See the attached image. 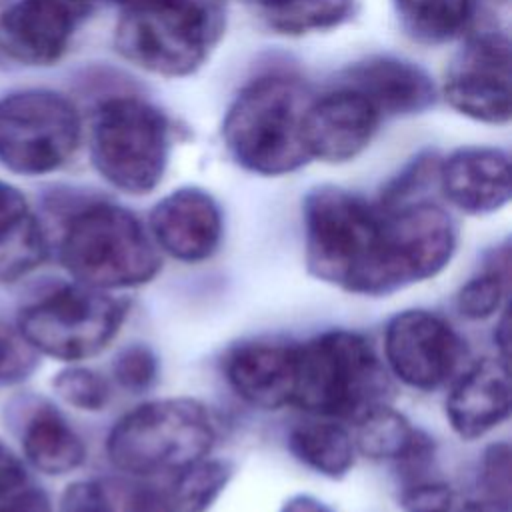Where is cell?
<instances>
[{
    "label": "cell",
    "mask_w": 512,
    "mask_h": 512,
    "mask_svg": "<svg viewBox=\"0 0 512 512\" xmlns=\"http://www.w3.org/2000/svg\"><path fill=\"white\" fill-rule=\"evenodd\" d=\"M308 272L344 292L360 296L392 294L382 210L338 188L318 186L302 204Z\"/></svg>",
    "instance_id": "cell-1"
},
{
    "label": "cell",
    "mask_w": 512,
    "mask_h": 512,
    "mask_svg": "<svg viewBox=\"0 0 512 512\" xmlns=\"http://www.w3.org/2000/svg\"><path fill=\"white\" fill-rule=\"evenodd\" d=\"M312 96L292 76L266 74L246 84L222 122V140L244 170L284 176L310 162L304 114Z\"/></svg>",
    "instance_id": "cell-2"
},
{
    "label": "cell",
    "mask_w": 512,
    "mask_h": 512,
    "mask_svg": "<svg viewBox=\"0 0 512 512\" xmlns=\"http://www.w3.org/2000/svg\"><path fill=\"white\" fill-rule=\"evenodd\" d=\"M224 24V0H134L122 6L114 46L146 72L182 78L208 60Z\"/></svg>",
    "instance_id": "cell-3"
},
{
    "label": "cell",
    "mask_w": 512,
    "mask_h": 512,
    "mask_svg": "<svg viewBox=\"0 0 512 512\" xmlns=\"http://www.w3.org/2000/svg\"><path fill=\"white\" fill-rule=\"evenodd\" d=\"M388 374L370 342L350 330H328L294 348L292 406L322 418L358 420L388 404Z\"/></svg>",
    "instance_id": "cell-4"
},
{
    "label": "cell",
    "mask_w": 512,
    "mask_h": 512,
    "mask_svg": "<svg viewBox=\"0 0 512 512\" xmlns=\"http://www.w3.org/2000/svg\"><path fill=\"white\" fill-rule=\"evenodd\" d=\"M216 442L210 410L194 398H158L124 414L106 438L110 462L128 474L178 472L208 456Z\"/></svg>",
    "instance_id": "cell-5"
},
{
    "label": "cell",
    "mask_w": 512,
    "mask_h": 512,
    "mask_svg": "<svg viewBox=\"0 0 512 512\" xmlns=\"http://www.w3.org/2000/svg\"><path fill=\"white\" fill-rule=\"evenodd\" d=\"M60 256L78 284L104 292L142 286L162 266L142 222L108 202L92 204L70 220Z\"/></svg>",
    "instance_id": "cell-6"
},
{
    "label": "cell",
    "mask_w": 512,
    "mask_h": 512,
    "mask_svg": "<svg viewBox=\"0 0 512 512\" xmlns=\"http://www.w3.org/2000/svg\"><path fill=\"white\" fill-rule=\"evenodd\" d=\"M90 154L108 184L134 196L148 194L160 184L168 166V118L138 96L108 98L92 124Z\"/></svg>",
    "instance_id": "cell-7"
},
{
    "label": "cell",
    "mask_w": 512,
    "mask_h": 512,
    "mask_svg": "<svg viewBox=\"0 0 512 512\" xmlns=\"http://www.w3.org/2000/svg\"><path fill=\"white\" fill-rule=\"evenodd\" d=\"M80 142L74 104L52 90H20L0 98V164L24 176L64 166Z\"/></svg>",
    "instance_id": "cell-8"
},
{
    "label": "cell",
    "mask_w": 512,
    "mask_h": 512,
    "mask_svg": "<svg viewBox=\"0 0 512 512\" xmlns=\"http://www.w3.org/2000/svg\"><path fill=\"white\" fill-rule=\"evenodd\" d=\"M124 318L122 300L76 284L22 310L18 330L36 352L74 362L102 352L118 334Z\"/></svg>",
    "instance_id": "cell-9"
},
{
    "label": "cell",
    "mask_w": 512,
    "mask_h": 512,
    "mask_svg": "<svg viewBox=\"0 0 512 512\" xmlns=\"http://www.w3.org/2000/svg\"><path fill=\"white\" fill-rule=\"evenodd\" d=\"M442 94L450 108L476 122L504 126L512 116V56L502 32H482L454 54Z\"/></svg>",
    "instance_id": "cell-10"
},
{
    "label": "cell",
    "mask_w": 512,
    "mask_h": 512,
    "mask_svg": "<svg viewBox=\"0 0 512 512\" xmlns=\"http://www.w3.org/2000/svg\"><path fill=\"white\" fill-rule=\"evenodd\" d=\"M380 210L386 266L394 292L424 282L450 264L456 250V226L444 208L414 200Z\"/></svg>",
    "instance_id": "cell-11"
},
{
    "label": "cell",
    "mask_w": 512,
    "mask_h": 512,
    "mask_svg": "<svg viewBox=\"0 0 512 512\" xmlns=\"http://www.w3.org/2000/svg\"><path fill=\"white\" fill-rule=\"evenodd\" d=\"M384 354L388 368L406 386L434 390L456 372L466 348L458 332L438 314L404 310L386 324Z\"/></svg>",
    "instance_id": "cell-12"
},
{
    "label": "cell",
    "mask_w": 512,
    "mask_h": 512,
    "mask_svg": "<svg viewBox=\"0 0 512 512\" xmlns=\"http://www.w3.org/2000/svg\"><path fill=\"white\" fill-rule=\"evenodd\" d=\"M382 116L356 90L338 84L310 100L304 114V144L310 160L342 164L372 142Z\"/></svg>",
    "instance_id": "cell-13"
},
{
    "label": "cell",
    "mask_w": 512,
    "mask_h": 512,
    "mask_svg": "<svg viewBox=\"0 0 512 512\" xmlns=\"http://www.w3.org/2000/svg\"><path fill=\"white\" fill-rule=\"evenodd\" d=\"M148 228L162 252L196 264L218 250L224 224L212 194L198 186H182L156 202L148 216Z\"/></svg>",
    "instance_id": "cell-14"
},
{
    "label": "cell",
    "mask_w": 512,
    "mask_h": 512,
    "mask_svg": "<svg viewBox=\"0 0 512 512\" xmlns=\"http://www.w3.org/2000/svg\"><path fill=\"white\" fill-rule=\"evenodd\" d=\"M438 184L444 198L474 216L492 214L510 200V158L492 146H464L440 160Z\"/></svg>",
    "instance_id": "cell-15"
},
{
    "label": "cell",
    "mask_w": 512,
    "mask_h": 512,
    "mask_svg": "<svg viewBox=\"0 0 512 512\" xmlns=\"http://www.w3.org/2000/svg\"><path fill=\"white\" fill-rule=\"evenodd\" d=\"M76 0H18L0 18L6 52L28 66L58 62L74 34Z\"/></svg>",
    "instance_id": "cell-16"
},
{
    "label": "cell",
    "mask_w": 512,
    "mask_h": 512,
    "mask_svg": "<svg viewBox=\"0 0 512 512\" xmlns=\"http://www.w3.org/2000/svg\"><path fill=\"white\" fill-rule=\"evenodd\" d=\"M340 84L362 94L382 118L420 114L436 100L432 78L414 62L394 56H370L352 64Z\"/></svg>",
    "instance_id": "cell-17"
},
{
    "label": "cell",
    "mask_w": 512,
    "mask_h": 512,
    "mask_svg": "<svg viewBox=\"0 0 512 512\" xmlns=\"http://www.w3.org/2000/svg\"><path fill=\"white\" fill-rule=\"evenodd\" d=\"M510 404L508 360L484 358L448 394L446 418L460 438L474 440L502 424L510 414Z\"/></svg>",
    "instance_id": "cell-18"
},
{
    "label": "cell",
    "mask_w": 512,
    "mask_h": 512,
    "mask_svg": "<svg viewBox=\"0 0 512 512\" xmlns=\"http://www.w3.org/2000/svg\"><path fill=\"white\" fill-rule=\"evenodd\" d=\"M294 348L280 342H244L230 350L224 374L230 388L248 404L278 410L292 400Z\"/></svg>",
    "instance_id": "cell-19"
},
{
    "label": "cell",
    "mask_w": 512,
    "mask_h": 512,
    "mask_svg": "<svg viewBox=\"0 0 512 512\" xmlns=\"http://www.w3.org/2000/svg\"><path fill=\"white\" fill-rule=\"evenodd\" d=\"M24 454L44 474H66L76 470L86 456L82 438L54 408H40L26 426Z\"/></svg>",
    "instance_id": "cell-20"
},
{
    "label": "cell",
    "mask_w": 512,
    "mask_h": 512,
    "mask_svg": "<svg viewBox=\"0 0 512 512\" xmlns=\"http://www.w3.org/2000/svg\"><path fill=\"white\" fill-rule=\"evenodd\" d=\"M288 448L298 462L334 480L348 474L354 464V440L340 424L328 420L294 426L288 434Z\"/></svg>",
    "instance_id": "cell-21"
},
{
    "label": "cell",
    "mask_w": 512,
    "mask_h": 512,
    "mask_svg": "<svg viewBox=\"0 0 512 512\" xmlns=\"http://www.w3.org/2000/svg\"><path fill=\"white\" fill-rule=\"evenodd\" d=\"M400 28L420 44H444L470 26L476 0H394Z\"/></svg>",
    "instance_id": "cell-22"
},
{
    "label": "cell",
    "mask_w": 512,
    "mask_h": 512,
    "mask_svg": "<svg viewBox=\"0 0 512 512\" xmlns=\"http://www.w3.org/2000/svg\"><path fill=\"white\" fill-rule=\"evenodd\" d=\"M428 436L388 404H380L356 420L354 446L372 460L402 462Z\"/></svg>",
    "instance_id": "cell-23"
},
{
    "label": "cell",
    "mask_w": 512,
    "mask_h": 512,
    "mask_svg": "<svg viewBox=\"0 0 512 512\" xmlns=\"http://www.w3.org/2000/svg\"><path fill=\"white\" fill-rule=\"evenodd\" d=\"M268 28L302 36L340 26L352 16L354 0H250Z\"/></svg>",
    "instance_id": "cell-24"
},
{
    "label": "cell",
    "mask_w": 512,
    "mask_h": 512,
    "mask_svg": "<svg viewBox=\"0 0 512 512\" xmlns=\"http://www.w3.org/2000/svg\"><path fill=\"white\" fill-rule=\"evenodd\" d=\"M160 496L164 512H206L230 480V466L222 460L202 458L178 472Z\"/></svg>",
    "instance_id": "cell-25"
},
{
    "label": "cell",
    "mask_w": 512,
    "mask_h": 512,
    "mask_svg": "<svg viewBox=\"0 0 512 512\" xmlns=\"http://www.w3.org/2000/svg\"><path fill=\"white\" fill-rule=\"evenodd\" d=\"M46 256L42 228L30 214L18 226L0 232V278L14 280L38 264Z\"/></svg>",
    "instance_id": "cell-26"
},
{
    "label": "cell",
    "mask_w": 512,
    "mask_h": 512,
    "mask_svg": "<svg viewBox=\"0 0 512 512\" xmlns=\"http://www.w3.org/2000/svg\"><path fill=\"white\" fill-rule=\"evenodd\" d=\"M506 290L508 270H484L458 290L456 308L468 320H486L500 310L506 298Z\"/></svg>",
    "instance_id": "cell-27"
},
{
    "label": "cell",
    "mask_w": 512,
    "mask_h": 512,
    "mask_svg": "<svg viewBox=\"0 0 512 512\" xmlns=\"http://www.w3.org/2000/svg\"><path fill=\"white\" fill-rule=\"evenodd\" d=\"M52 386L66 404L86 412L102 410L110 398L108 382L98 372L82 366H72L58 372Z\"/></svg>",
    "instance_id": "cell-28"
},
{
    "label": "cell",
    "mask_w": 512,
    "mask_h": 512,
    "mask_svg": "<svg viewBox=\"0 0 512 512\" xmlns=\"http://www.w3.org/2000/svg\"><path fill=\"white\" fill-rule=\"evenodd\" d=\"M438 166L440 160L436 154H420L396 178L388 182V186L382 190L378 206L394 208L414 202V196H418L432 180H438Z\"/></svg>",
    "instance_id": "cell-29"
},
{
    "label": "cell",
    "mask_w": 512,
    "mask_h": 512,
    "mask_svg": "<svg viewBox=\"0 0 512 512\" xmlns=\"http://www.w3.org/2000/svg\"><path fill=\"white\" fill-rule=\"evenodd\" d=\"M116 382L134 394L148 390L158 378V358L146 344H132L124 348L114 362Z\"/></svg>",
    "instance_id": "cell-30"
},
{
    "label": "cell",
    "mask_w": 512,
    "mask_h": 512,
    "mask_svg": "<svg viewBox=\"0 0 512 512\" xmlns=\"http://www.w3.org/2000/svg\"><path fill=\"white\" fill-rule=\"evenodd\" d=\"M38 362L36 348L6 324H0V386L26 380Z\"/></svg>",
    "instance_id": "cell-31"
},
{
    "label": "cell",
    "mask_w": 512,
    "mask_h": 512,
    "mask_svg": "<svg viewBox=\"0 0 512 512\" xmlns=\"http://www.w3.org/2000/svg\"><path fill=\"white\" fill-rule=\"evenodd\" d=\"M510 472V446L506 442L488 446L480 466V484L486 500L510 506Z\"/></svg>",
    "instance_id": "cell-32"
},
{
    "label": "cell",
    "mask_w": 512,
    "mask_h": 512,
    "mask_svg": "<svg viewBox=\"0 0 512 512\" xmlns=\"http://www.w3.org/2000/svg\"><path fill=\"white\" fill-rule=\"evenodd\" d=\"M454 492L446 482L416 478L400 492V506L404 512H450Z\"/></svg>",
    "instance_id": "cell-33"
},
{
    "label": "cell",
    "mask_w": 512,
    "mask_h": 512,
    "mask_svg": "<svg viewBox=\"0 0 512 512\" xmlns=\"http://www.w3.org/2000/svg\"><path fill=\"white\" fill-rule=\"evenodd\" d=\"M60 512H112L106 490L92 480L74 482L66 488Z\"/></svg>",
    "instance_id": "cell-34"
},
{
    "label": "cell",
    "mask_w": 512,
    "mask_h": 512,
    "mask_svg": "<svg viewBox=\"0 0 512 512\" xmlns=\"http://www.w3.org/2000/svg\"><path fill=\"white\" fill-rule=\"evenodd\" d=\"M30 216L22 192L0 180V232H6Z\"/></svg>",
    "instance_id": "cell-35"
},
{
    "label": "cell",
    "mask_w": 512,
    "mask_h": 512,
    "mask_svg": "<svg viewBox=\"0 0 512 512\" xmlns=\"http://www.w3.org/2000/svg\"><path fill=\"white\" fill-rule=\"evenodd\" d=\"M26 486V470L14 452L0 442V500L20 492Z\"/></svg>",
    "instance_id": "cell-36"
},
{
    "label": "cell",
    "mask_w": 512,
    "mask_h": 512,
    "mask_svg": "<svg viewBox=\"0 0 512 512\" xmlns=\"http://www.w3.org/2000/svg\"><path fill=\"white\" fill-rule=\"evenodd\" d=\"M0 512H52L50 500L42 490L22 488L20 492L0 500Z\"/></svg>",
    "instance_id": "cell-37"
},
{
    "label": "cell",
    "mask_w": 512,
    "mask_h": 512,
    "mask_svg": "<svg viewBox=\"0 0 512 512\" xmlns=\"http://www.w3.org/2000/svg\"><path fill=\"white\" fill-rule=\"evenodd\" d=\"M280 512H332V510L314 496L296 494L284 502Z\"/></svg>",
    "instance_id": "cell-38"
},
{
    "label": "cell",
    "mask_w": 512,
    "mask_h": 512,
    "mask_svg": "<svg viewBox=\"0 0 512 512\" xmlns=\"http://www.w3.org/2000/svg\"><path fill=\"white\" fill-rule=\"evenodd\" d=\"M494 342L500 348V358L508 360V342H510V320H508V310H504L500 322L496 324L494 332Z\"/></svg>",
    "instance_id": "cell-39"
},
{
    "label": "cell",
    "mask_w": 512,
    "mask_h": 512,
    "mask_svg": "<svg viewBox=\"0 0 512 512\" xmlns=\"http://www.w3.org/2000/svg\"><path fill=\"white\" fill-rule=\"evenodd\" d=\"M458 512H510V506L496 504V502H490V500L482 498V500L466 502Z\"/></svg>",
    "instance_id": "cell-40"
},
{
    "label": "cell",
    "mask_w": 512,
    "mask_h": 512,
    "mask_svg": "<svg viewBox=\"0 0 512 512\" xmlns=\"http://www.w3.org/2000/svg\"><path fill=\"white\" fill-rule=\"evenodd\" d=\"M500 2H508V0H500Z\"/></svg>",
    "instance_id": "cell-41"
}]
</instances>
